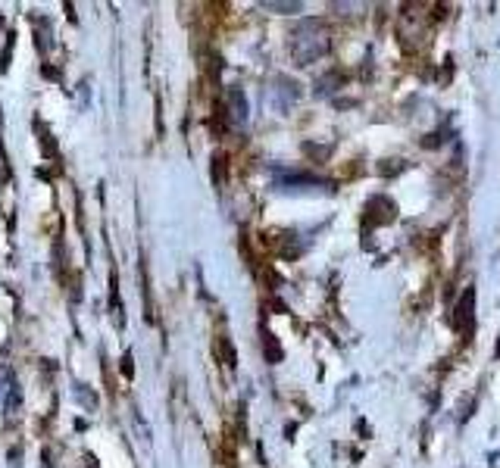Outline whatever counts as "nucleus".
<instances>
[{
  "label": "nucleus",
  "instance_id": "nucleus-1",
  "mask_svg": "<svg viewBox=\"0 0 500 468\" xmlns=\"http://www.w3.org/2000/svg\"><path fill=\"white\" fill-rule=\"evenodd\" d=\"M472 306H476V291L469 287V291L463 293V300H459V306H457V328L466 334H469L472 325H476L472 322Z\"/></svg>",
  "mask_w": 500,
  "mask_h": 468
},
{
  "label": "nucleus",
  "instance_id": "nucleus-2",
  "mask_svg": "<svg viewBox=\"0 0 500 468\" xmlns=\"http://www.w3.org/2000/svg\"><path fill=\"white\" fill-rule=\"evenodd\" d=\"M263 350H266V359H269V363H282V350H278L276 337H272L269 331L263 334Z\"/></svg>",
  "mask_w": 500,
  "mask_h": 468
},
{
  "label": "nucleus",
  "instance_id": "nucleus-3",
  "mask_svg": "<svg viewBox=\"0 0 500 468\" xmlns=\"http://www.w3.org/2000/svg\"><path fill=\"white\" fill-rule=\"evenodd\" d=\"M231 103H235V122H244L248 119V100H244V94L241 91H231Z\"/></svg>",
  "mask_w": 500,
  "mask_h": 468
},
{
  "label": "nucleus",
  "instance_id": "nucleus-4",
  "mask_svg": "<svg viewBox=\"0 0 500 468\" xmlns=\"http://www.w3.org/2000/svg\"><path fill=\"white\" fill-rule=\"evenodd\" d=\"M88 468H97V462H94V459H91V456H88Z\"/></svg>",
  "mask_w": 500,
  "mask_h": 468
}]
</instances>
